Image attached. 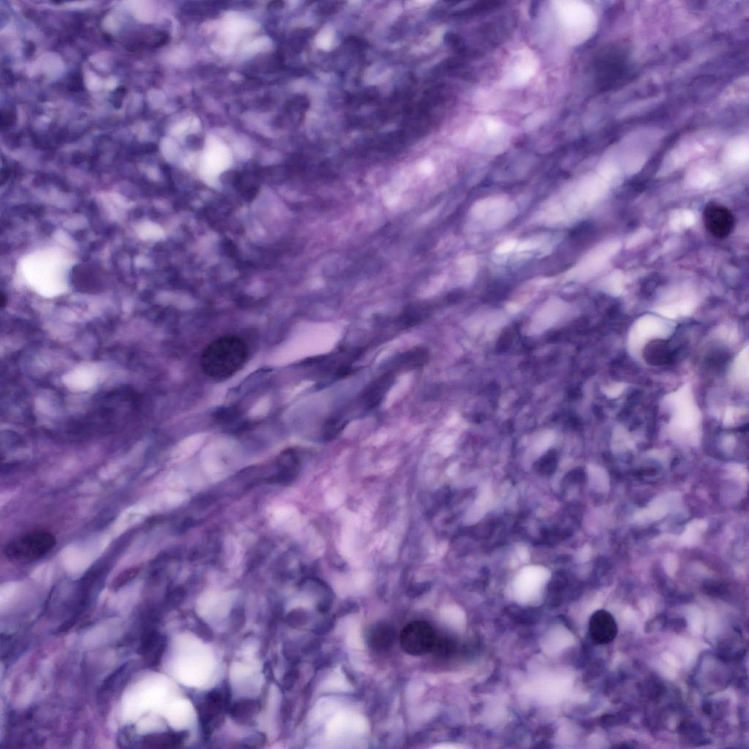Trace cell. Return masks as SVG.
<instances>
[{"mask_svg":"<svg viewBox=\"0 0 749 749\" xmlns=\"http://www.w3.org/2000/svg\"><path fill=\"white\" fill-rule=\"evenodd\" d=\"M703 223L713 237L723 239L730 234L734 225L732 213L723 204L710 203L705 207Z\"/></svg>","mask_w":749,"mask_h":749,"instance_id":"8","label":"cell"},{"mask_svg":"<svg viewBox=\"0 0 749 749\" xmlns=\"http://www.w3.org/2000/svg\"><path fill=\"white\" fill-rule=\"evenodd\" d=\"M538 60L529 49L518 50L511 55L504 71L502 85L508 88L523 86L536 74Z\"/></svg>","mask_w":749,"mask_h":749,"instance_id":"6","label":"cell"},{"mask_svg":"<svg viewBox=\"0 0 749 749\" xmlns=\"http://www.w3.org/2000/svg\"><path fill=\"white\" fill-rule=\"evenodd\" d=\"M400 645L409 655H424L434 647L433 630L425 621L411 622L400 634Z\"/></svg>","mask_w":749,"mask_h":749,"instance_id":"7","label":"cell"},{"mask_svg":"<svg viewBox=\"0 0 749 749\" xmlns=\"http://www.w3.org/2000/svg\"><path fill=\"white\" fill-rule=\"evenodd\" d=\"M468 140L472 145L492 152L501 151L507 141V127L497 118L483 117L470 129Z\"/></svg>","mask_w":749,"mask_h":749,"instance_id":"5","label":"cell"},{"mask_svg":"<svg viewBox=\"0 0 749 749\" xmlns=\"http://www.w3.org/2000/svg\"><path fill=\"white\" fill-rule=\"evenodd\" d=\"M240 545L237 541L231 538L226 543V554L229 565L231 567L237 565L240 559Z\"/></svg>","mask_w":749,"mask_h":749,"instance_id":"19","label":"cell"},{"mask_svg":"<svg viewBox=\"0 0 749 749\" xmlns=\"http://www.w3.org/2000/svg\"><path fill=\"white\" fill-rule=\"evenodd\" d=\"M557 467V459L553 455H549L539 462L536 466L537 472L541 475L549 476L554 472Z\"/></svg>","mask_w":749,"mask_h":749,"instance_id":"20","label":"cell"},{"mask_svg":"<svg viewBox=\"0 0 749 749\" xmlns=\"http://www.w3.org/2000/svg\"><path fill=\"white\" fill-rule=\"evenodd\" d=\"M138 574V571L135 570L124 573L122 576L120 577L115 582V587L116 588L122 587L123 585L126 584L127 582L131 580Z\"/></svg>","mask_w":749,"mask_h":749,"instance_id":"23","label":"cell"},{"mask_svg":"<svg viewBox=\"0 0 749 749\" xmlns=\"http://www.w3.org/2000/svg\"><path fill=\"white\" fill-rule=\"evenodd\" d=\"M165 638L156 629H149L145 631L141 638L140 655H142L149 666H156L158 664L163 654L165 646Z\"/></svg>","mask_w":749,"mask_h":749,"instance_id":"11","label":"cell"},{"mask_svg":"<svg viewBox=\"0 0 749 749\" xmlns=\"http://www.w3.org/2000/svg\"><path fill=\"white\" fill-rule=\"evenodd\" d=\"M648 352L646 356L649 359V362L655 365L668 363L670 357L668 346L664 341H657L650 345Z\"/></svg>","mask_w":749,"mask_h":749,"instance_id":"18","label":"cell"},{"mask_svg":"<svg viewBox=\"0 0 749 749\" xmlns=\"http://www.w3.org/2000/svg\"><path fill=\"white\" fill-rule=\"evenodd\" d=\"M248 356L247 344L241 338L225 336L212 342L204 350L201 365L207 377L226 379L238 372Z\"/></svg>","mask_w":749,"mask_h":749,"instance_id":"1","label":"cell"},{"mask_svg":"<svg viewBox=\"0 0 749 749\" xmlns=\"http://www.w3.org/2000/svg\"><path fill=\"white\" fill-rule=\"evenodd\" d=\"M57 544L54 536L46 531H34L13 538L5 549L6 557L13 562L28 563L42 559Z\"/></svg>","mask_w":749,"mask_h":749,"instance_id":"4","label":"cell"},{"mask_svg":"<svg viewBox=\"0 0 749 749\" xmlns=\"http://www.w3.org/2000/svg\"><path fill=\"white\" fill-rule=\"evenodd\" d=\"M260 709V702L255 700H245L231 707V716L240 723L252 720Z\"/></svg>","mask_w":749,"mask_h":749,"instance_id":"16","label":"cell"},{"mask_svg":"<svg viewBox=\"0 0 749 749\" xmlns=\"http://www.w3.org/2000/svg\"><path fill=\"white\" fill-rule=\"evenodd\" d=\"M182 735L176 733H156L146 735L140 741L142 748H173L182 742Z\"/></svg>","mask_w":749,"mask_h":749,"instance_id":"14","label":"cell"},{"mask_svg":"<svg viewBox=\"0 0 749 749\" xmlns=\"http://www.w3.org/2000/svg\"><path fill=\"white\" fill-rule=\"evenodd\" d=\"M427 356V353L422 349L408 352L398 357L395 367L397 370L417 368L425 364Z\"/></svg>","mask_w":749,"mask_h":749,"instance_id":"17","label":"cell"},{"mask_svg":"<svg viewBox=\"0 0 749 749\" xmlns=\"http://www.w3.org/2000/svg\"><path fill=\"white\" fill-rule=\"evenodd\" d=\"M228 693L215 689L207 693L199 707L204 730L210 731L228 703Z\"/></svg>","mask_w":749,"mask_h":749,"instance_id":"9","label":"cell"},{"mask_svg":"<svg viewBox=\"0 0 749 749\" xmlns=\"http://www.w3.org/2000/svg\"><path fill=\"white\" fill-rule=\"evenodd\" d=\"M395 639V632L392 627L386 624H379L374 627L370 633L369 641L371 645L377 650H385L392 646Z\"/></svg>","mask_w":749,"mask_h":749,"instance_id":"15","label":"cell"},{"mask_svg":"<svg viewBox=\"0 0 749 749\" xmlns=\"http://www.w3.org/2000/svg\"><path fill=\"white\" fill-rule=\"evenodd\" d=\"M518 213L516 205L508 197L495 196L477 201L471 208V227L477 231L494 230L507 224Z\"/></svg>","mask_w":749,"mask_h":749,"instance_id":"2","label":"cell"},{"mask_svg":"<svg viewBox=\"0 0 749 749\" xmlns=\"http://www.w3.org/2000/svg\"><path fill=\"white\" fill-rule=\"evenodd\" d=\"M133 662L124 664L110 674L104 682L100 689V697L104 698L108 695H115L122 688L132 674Z\"/></svg>","mask_w":749,"mask_h":749,"instance_id":"13","label":"cell"},{"mask_svg":"<svg viewBox=\"0 0 749 749\" xmlns=\"http://www.w3.org/2000/svg\"><path fill=\"white\" fill-rule=\"evenodd\" d=\"M270 6L271 8H272L279 9V8H282L284 7V3L283 2H281V1H274V2H272L270 4Z\"/></svg>","mask_w":749,"mask_h":749,"instance_id":"25","label":"cell"},{"mask_svg":"<svg viewBox=\"0 0 749 749\" xmlns=\"http://www.w3.org/2000/svg\"><path fill=\"white\" fill-rule=\"evenodd\" d=\"M393 381V373L388 372L371 384L363 395L364 405L368 409H372L378 406L386 391L389 390Z\"/></svg>","mask_w":749,"mask_h":749,"instance_id":"12","label":"cell"},{"mask_svg":"<svg viewBox=\"0 0 749 749\" xmlns=\"http://www.w3.org/2000/svg\"><path fill=\"white\" fill-rule=\"evenodd\" d=\"M297 674L295 670H290L285 675L283 684L286 689H290L295 683Z\"/></svg>","mask_w":749,"mask_h":749,"instance_id":"24","label":"cell"},{"mask_svg":"<svg viewBox=\"0 0 749 749\" xmlns=\"http://www.w3.org/2000/svg\"><path fill=\"white\" fill-rule=\"evenodd\" d=\"M591 630L594 641L601 645L613 642L618 632L614 617L605 610H600L593 615Z\"/></svg>","mask_w":749,"mask_h":749,"instance_id":"10","label":"cell"},{"mask_svg":"<svg viewBox=\"0 0 749 749\" xmlns=\"http://www.w3.org/2000/svg\"><path fill=\"white\" fill-rule=\"evenodd\" d=\"M345 425L337 420H331L324 426V436L327 440L335 438L342 431Z\"/></svg>","mask_w":749,"mask_h":749,"instance_id":"21","label":"cell"},{"mask_svg":"<svg viewBox=\"0 0 749 749\" xmlns=\"http://www.w3.org/2000/svg\"><path fill=\"white\" fill-rule=\"evenodd\" d=\"M563 33L571 44H578L587 39L592 32L594 18L591 10L576 1L553 3Z\"/></svg>","mask_w":749,"mask_h":749,"instance_id":"3","label":"cell"},{"mask_svg":"<svg viewBox=\"0 0 749 749\" xmlns=\"http://www.w3.org/2000/svg\"><path fill=\"white\" fill-rule=\"evenodd\" d=\"M667 622V617L664 615H659L648 623L646 625V632H655L659 631L666 626Z\"/></svg>","mask_w":749,"mask_h":749,"instance_id":"22","label":"cell"}]
</instances>
